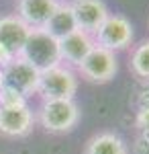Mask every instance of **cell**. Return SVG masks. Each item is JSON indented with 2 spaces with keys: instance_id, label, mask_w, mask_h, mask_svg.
Listing matches in <instances>:
<instances>
[{
  "instance_id": "obj_7",
  "label": "cell",
  "mask_w": 149,
  "mask_h": 154,
  "mask_svg": "<svg viewBox=\"0 0 149 154\" xmlns=\"http://www.w3.org/2000/svg\"><path fill=\"white\" fill-rule=\"evenodd\" d=\"M116 68L118 66H116L115 51L100 48V45H94L90 49V54L78 64V72L82 76L90 82H98V84L112 80L116 74Z\"/></svg>"
},
{
  "instance_id": "obj_1",
  "label": "cell",
  "mask_w": 149,
  "mask_h": 154,
  "mask_svg": "<svg viewBox=\"0 0 149 154\" xmlns=\"http://www.w3.org/2000/svg\"><path fill=\"white\" fill-rule=\"evenodd\" d=\"M21 58L29 62L39 72H45L53 66L61 64L59 54V39L49 35L45 29H31V33L25 41V48L21 51Z\"/></svg>"
},
{
  "instance_id": "obj_15",
  "label": "cell",
  "mask_w": 149,
  "mask_h": 154,
  "mask_svg": "<svg viewBox=\"0 0 149 154\" xmlns=\"http://www.w3.org/2000/svg\"><path fill=\"white\" fill-rule=\"evenodd\" d=\"M0 105L12 107V105H27V99L19 93H14L10 88H2L0 86Z\"/></svg>"
},
{
  "instance_id": "obj_14",
  "label": "cell",
  "mask_w": 149,
  "mask_h": 154,
  "mask_svg": "<svg viewBox=\"0 0 149 154\" xmlns=\"http://www.w3.org/2000/svg\"><path fill=\"white\" fill-rule=\"evenodd\" d=\"M131 70L135 72V76L149 80V39L141 41L131 54Z\"/></svg>"
},
{
  "instance_id": "obj_12",
  "label": "cell",
  "mask_w": 149,
  "mask_h": 154,
  "mask_svg": "<svg viewBox=\"0 0 149 154\" xmlns=\"http://www.w3.org/2000/svg\"><path fill=\"white\" fill-rule=\"evenodd\" d=\"M43 29L49 35H53L55 39H63L66 35L74 33L78 27H76V19H74L72 6L68 2H59V6L55 8V12L51 14V19L47 21V25Z\"/></svg>"
},
{
  "instance_id": "obj_16",
  "label": "cell",
  "mask_w": 149,
  "mask_h": 154,
  "mask_svg": "<svg viewBox=\"0 0 149 154\" xmlns=\"http://www.w3.org/2000/svg\"><path fill=\"white\" fill-rule=\"evenodd\" d=\"M137 128H139V131H141L145 138H149V107H141V109H139Z\"/></svg>"
},
{
  "instance_id": "obj_5",
  "label": "cell",
  "mask_w": 149,
  "mask_h": 154,
  "mask_svg": "<svg viewBox=\"0 0 149 154\" xmlns=\"http://www.w3.org/2000/svg\"><path fill=\"white\" fill-rule=\"evenodd\" d=\"M78 91V78L68 66H53L49 70L41 72L37 93L45 99H74Z\"/></svg>"
},
{
  "instance_id": "obj_8",
  "label": "cell",
  "mask_w": 149,
  "mask_h": 154,
  "mask_svg": "<svg viewBox=\"0 0 149 154\" xmlns=\"http://www.w3.org/2000/svg\"><path fill=\"white\" fill-rule=\"evenodd\" d=\"M69 6H72L74 19H76V27L90 35L98 31V27L104 23V19L110 14L102 0H76Z\"/></svg>"
},
{
  "instance_id": "obj_17",
  "label": "cell",
  "mask_w": 149,
  "mask_h": 154,
  "mask_svg": "<svg viewBox=\"0 0 149 154\" xmlns=\"http://www.w3.org/2000/svg\"><path fill=\"white\" fill-rule=\"evenodd\" d=\"M63 2H66V0H63ZM72 2H76V0H68V4H72Z\"/></svg>"
},
{
  "instance_id": "obj_13",
  "label": "cell",
  "mask_w": 149,
  "mask_h": 154,
  "mask_svg": "<svg viewBox=\"0 0 149 154\" xmlns=\"http://www.w3.org/2000/svg\"><path fill=\"white\" fill-rule=\"evenodd\" d=\"M86 154H129V148H127V144L123 142L121 136L104 131V134L94 136L88 142Z\"/></svg>"
},
{
  "instance_id": "obj_3",
  "label": "cell",
  "mask_w": 149,
  "mask_h": 154,
  "mask_svg": "<svg viewBox=\"0 0 149 154\" xmlns=\"http://www.w3.org/2000/svg\"><path fill=\"white\" fill-rule=\"evenodd\" d=\"M39 76H41V72L33 68L29 62H25L23 58H14L12 62L0 66V86L10 88L14 93L23 95L25 99L37 93Z\"/></svg>"
},
{
  "instance_id": "obj_11",
  "label": "cell",
  "mask_w": 149,
  "mask_h": 154,
  "mask_svg": "<svg viewBox=\"0 0 149 154\" xmlns=\"http://www.w3.org/2000/svg\"><path fill=\"white\" fill-rule=\"evenodd\" d=\"M94 37L86 31L76 29L74 33L66 35L63 39H59V54H61V62H68L72 66H78L82 60L90 54V49L94 48Z\"/></svg>"
},
{
  "instance_id": "obj_2",
  "label": "cell",
  "mask_w": 149,
  "mask_h": 154,
  "mask_svg": "<svg viewBox=\"0 0 149 154\" xmlns=\"http://www.w3.org/2000/svg\"><path fill=\"white\" fill-rule=\"evenodd\" d=\"M41 125L53 134H66L69 131L80 119L78 105L74 99H45V103L39 111Z\"/></svg>"
},
{
  "instance_id": "obj_9",
  "label": "cell",
  "mask_w": 149,
  "mask_h": 154,
  "mask_svg": "<svg viewBox=\"0 0 149 154\" xmlns=\"http://www.w3.org/2000/svg\"><path fill=\"white\" fill-rule=\"evenodd\" d=\"M33 128V111L29 105H0V134L19 138L29 134Z\"/></svg>"
},
{
  "instance_id": "obj_6",
  "label": "cell",
  "mask_w": 149,
  "mask_h": 154,
  "mask_svg": "<svg viewBox=\"0 0 149 154\" xmlns=\"http://www.w3.org/2000/svg\"><path fill=\"white\" fill-rule=\"evenodd\" d=\"M92 37H94L96 45L106 48L110 51L125 49L133 41V25L123 14H108Z\"/></svg>"
},
{
  "instance_id": "obj_10",
  "label": "cell",
  "mask_w": 149,
  "mask_h": 154,
  "mask_svg": "<svg viewBox=\"0 0 149 154\" xmlns=\"http://www.w3.org/2000/svg\"><path fill=\"white\" fill-rule=\"evenodd\" d=\"M57 6L59 0H19L16 17L29 29H43Z\"/></svg>"
},
{
  "instance_id": "obj_4",
  "label": "cell",
  "mask_w": 149,
  "mask_h": 154,
  "mask_svg": "<svg viewBox=\"0 0 149 154\" xmlns=\"http://www.w3.org/2000/svg\"><path fill=\"white\" fill-rule=\"evenodd\" d=\"M29 33L31 29L16 14L0 17V66L12 62L14 58H21Z\"/></svg>"
}]
</instances>
